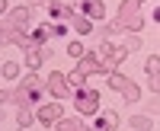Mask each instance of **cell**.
Wrapping results in <instances>:
<instances>
[{"label": "cell", "instance_id": "cell-24", "mask_svg": "<svg viewBox=\"0 0 160 131\" xmlns=\"http://www.w3.org/2000/svg\"><path fill=\"white\" fill-rule=\"evenodd\" d=\"M0 119H3V106H0Z\"/></svg>", "mask_w": 160, "mask_h": 131}, {"label": "cell", "instance_id": "cell-18", "mask_svg": "<svg viewBox=\"0 0 160 131\" xmlns=\"http://www.w3.org/2000/svg\"><path fill=\"white\" fill-rule=\"evenodd\" d=\"M115 125H118V115H115L112 109H109V112H102V128H109V131H112Z\"/></svg>", "mask_w": 160, "mask_h": 131}, {"label": "cell", "instance_id": "cell-17", "mask_svg": "<svg viewBox=\"0 0 160 131\" xmlns=\"http://www.w3.org/2000/svg\"><path fill=\"white\" fill-rule=\"evenodd\" d=\"M3 77H7V80L19 77V64H16V61H7V64H3Z\"/></svg>", "mask_w": 160, "mask_h": 131}, {"label": "cell", "instance_id": "cell-4", "mask_svg": "<svg viewBox=\"0 0 160 131\" xmlns=\"http://www.w3.org/2000/svg\"><path fill=\"white\" fill-rule=\"evenodd\" d=\"M109 86L115 90V93H122V96H125L128 102H135V99L141 96V90H138L135 83H131V80H128V77H122V74H115V70L109 74Z\"/></svg>", "mask_w": 160, "mask_h": 131}, {"label": "cell", "instance_id": "cell-26", "mask_svg": "<svg viewBox=\"0 0 160 131\" xmlns=\"http://www.w3.org/2000/svg\"><path fill=\"white\" fill-rule=\"evenodd\" d=\"M32 3H35V0H32Z\"/></svg>", "mask_w": 160, "mask_h": 131}, {"label": "cell", "instance_id": "cell-20", "mask_svg": "<svg viewBox=\"0 0 160 131\" xmlns=\"http://www.w3.org/2000/svg\"><path fill=\"white\" fill-rule=\"evenodd\" d=\"M135 48H141V38L138 35H128L125 38V51H135Z\"/></svg>", "mask_w": 160, "mask_h": 131}, {"label": "cell", "instance_id": "cell-10", "mask_svg": "<svg viewBox=\"0 0 160 131\" xmlns=\"http://www.w3.org/2000/svg\"><path fill=\"white\" fill-rule=\"evenodd\" d=\"M19 90H29V93H38V90H45V83H42V77L38 74H29L26 80L19 83Z\"/></svg>", "mask_w": 160, "mask_h": 131}, {"label": "cell", "instance_id": "cell-25", "mask_svg": "<svg viewBox=\"0 0 160 131\" xmlns=\"http://www.w3.org/2000/svg\"><path fill=\"white\" fill-rule=\"evenodd\" d=\"M99 131H109V128H99Z\"/></svg>", "mask_w": 160, "mask_h": 131}, {"label": "cell", "instance_id": "cell-15", "mask_svg": "<svg viewBox=\"0 0 160 131\" xmlns=\"http://www.w3.org/2000/svg\"><path fill=\"white\" fill-rule=\"evenodd\" d=\"M144 70H148V77H151V80L157 83V70H160V58H157V55H151V58H148V64H144Z\"/></svg>", "mask_w": 160, "mask_h": 131}, {"label": "cell", "instance_id": "cell-1", "mask_svg": "<svg viewBox=\"0 0 160 131\" xmlns=\"http://www.w3.org/2000/svg\"><path fill=\"white\" fill-rule=\"evenodd\" d=\"M144 3V0H125L122 7H118V19L109 26V32H122V29H131V32H138L144 19L138 16V7Z\"/></svg>", "mask_w": 160, "mask_h": 131}, {"label": "cell", "instance_id": "cell-6", "mask_svg": "<svg viewBox=\"0 0 160 131\" xmlns=\"http://www.w3.org/2000/svg\"><path fill=\"white\" fill-rule=\"evenodd\" d=\"M61 115H64V109L58 106V102H51V106H42V109L35 112V122H42V125L48 128V125H55V122L61 119Z\"/></svg>", "mask_w": 160, "mask_h": 131}, {"label": "cell", "instance_id": "cell-7", "mask_svg": "<svg viewBox=\"0 0 160 131\" xmlns=\"http://www.w3.org/2000/svg\"><path fill=\"white\" fill-rule=\"evenodd\" d=\"M80 16H87V19H102L106 16V3L102 0H83V13Z\"/></svg>", "mask_w": 160, "mask_h": 131}, {"label": "cell", "instance_id": "cell-3", "mask_svg": "<svg viewBox=\"0 0 160 131\" xmlns=\"http://www.w3.org/2000/svg\"><path fill=\"white\" fill-rule=\"evenodd\" d=\"M74 106L80 115H93L99 109V93L96 90H80V93H74Z\"/></svg>", "mask_w": 160, "mask_h": 131}, {"label": "cell", "instance_id": "cell-2", "mask_svg": "<svg viewBox=\"0 0 160 131\" xmlns=\"http://www.w3.org/2000/svg\"><path fill=\"white\" fill-rule=\"evenodd\" d=\"M29 19H32V10L29 7H16V10H10V16H7V22L0 26V29L7 32V42L16 32H26V26H29Z\"/></svg>", "mask_w": 160, "mask_h": 131}, {"label": "cell", "instance_id": "cell-5", "mask_svg": "<svg viewBox=\"0 0 160 131\" xmlns=\"http://www.w3.org/2000/svg\"><path fill=\"white\" fill-rule=\"evenodd\" d=\"M48 86H51V93H55L58 99H68V96H74V90L68 86L64 74H55V70H51V74H48Z\"/></svg>", "mask_w": 160, "mask_h": 131}, {"label": "cell", "instance_id": "cell-8", "mask_svg": "<svg viewBox=\"0 0 160 131\" xmlns=\"http://www.w3.org/2000/svg\"><path fill=\"white\" fill-rule=\"evenodd\" d=\"M51 35H64V26H61V22H58V26H48V22H45L42 29H35V35H32V38H35L38 45H45Z\"/></svg>", "mask_w": 160, "mask_h": 131}, {"label": "cell", "instance_id": "cell-14", "mask_svg": "<svg viewBox=\"0 0 160 131\" xmlns=\"http://www.w3.org/2000/svg\"><path fill=\"white\" fill-rule=\"evenodd\" d=\"M32 122H35V115H32L29 109H19V112H16V125H19L22 131H26V128H29Z\"/></svg>", "mask_w": 160, "mask_h": 131}, {"label": "cell", "instance_id": "cell-13", "mask_svg": "<svg viewBox=\"0 0 160 131\" xmlns=\"http://www.w3.org/2000/svg\"><path fill=\"white\" fill-rule=\"evenodd\" d=\"M64 80H68V86H71V90H83V80H87V77L80 74V70H71Z\"/></svg>", "mask_w": 160, "mask_h": 131}, {"label": "cell", "instance_id": "cell-21", "mask_svg": "<svg viewBox=\"0 0 160 131\" xmlns=\"http://www.w3.org/2000/svg\"><path fill=\"white\" fill-rule=\"evenodd\" d=\"M3 102H13V90H0V106Z\"/></svg>", "mask_w": 160, "mask_h": 131}, {"label": "cell", "instance_id": "cell-23", "mask_svg": "<svg viewBox=\"0 0 160 131\" xmlns=\"http://www.w3.org/2000/svg\"><path fill=\"white\" fill-rule=\"evenodd\" d=\"M3 10H7V0H0V13H3Z\"/></svg>", "mask_w": 160, "mask_h": 131}, {"label": "cell", "instance_id": "cell-11", "mask_svg": "<svg viewBox=\"0 0 160 131\" xmlns=\"http://www.w3.org/2000/svg\"><path fill=\"white\" fill-rule=\"evenodd\" d=\"M68 22H74V29H77L80 35H87V32L93 29V26H90V19H87V16H80V13H74V16H71Z\"/></svg>", "mask_w": 160, "mask_h": 131}, {"label": "cell", "instance_id": "cell-12", "mask_svg": "<svg viewBox=\"0 0 160 131\" xmlns=\"http://www.w3.org/2000/svg\"><path fill=\"white\" fill-rule=\"evenodd\" d=\"M58 128L61 131H87V125L77 122V119H58Z\"/></svg>", "mask_w": 160, "mask_h": 131}, {"label": "cell", "instance_id": "cell-9", "mask_svg": "<svg viewBox=\"0 0 160 131\" xmlns=\"http://www.w3.org/2000/svg\"><path fill=\"white\" fill-rule=\"evenodd\" d=\"M77 70L83 74V77H90V74H102V70H99V58H96V55H83V58H80V64H77Z\"/></svg>", "mask_w": 160, "mask_h": 131}, {"label": "cell", "instance_id": "cell-16", "mask_svg": "<svg viewBox=\"0 0 160 131\" xmlns=\"http://www.w3.org/2000/svg\"><path fill=\"white\" fill-rule=\"evenodd\" d=\"M154 122L148 119V115H135V119H131V128H135V131H144V128H151Z\"/></svg>", "mask_w": 160, "mask_h": 131}, {"label": "cell", "instance_id": "cell-22", "mask_svg": "<svg viewBox=\"0 0 160 131\" xmlns=\"http://www.w3.org/2000/svg\"><path fill=\"white\" fill-rule=\"evenodd\" d=\"M3 42H7V32H3V29H0V45H3Z\"/></svg>", "mask_w": 160, "mask_h": 131}, {"label": "cell", "instance_id": "cell-19", "mask_svg": "<svg viewBox=\"0 0 160 131\" xmlns=\"http://www.w3.org/2000/svg\"><path fill=\"white\" fill-rule=\"evenodd\" d=\"M68 55H71V58H83V45H80V42H71V45H68Z\"/></svg>", "mask_w": 160, "mask_h": 131}]
</instances>
